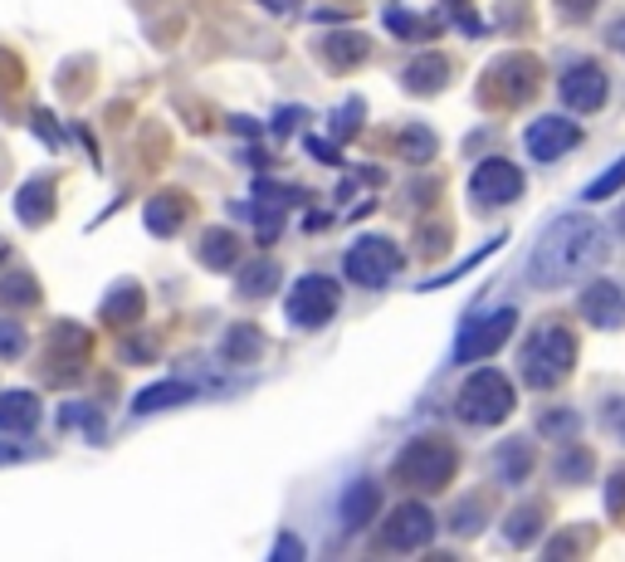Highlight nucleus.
<instances>
[{"label":"nucleus","mask_w":625,"mask_h":562,"mask_svg":"<svg viewBox=\"0 0 625 562\" xmlns=\"http://www.w3.org/2000/svg\"><path fill=\"white\" fill-rule=\"evenodd\" d=\"M592 450H586V445H572V440H562V455H558V465H552V470H558V479L562 485H586V475H592Z\"/></svg>","instance_id":"a211bd4d"},{"label":"nucleus","mask_w":625,"mask_h":562,"mask_svg":"<svg viewBox=\"0 0 625 562\" xmlns=\"http://www.w3.org/2000/svg\"><path fill=\"white\" fill-rule=\"evenodd\" d=\"M293 123H303V108H284L274 118V133H284V127H293Z\"/></svg>","instance_id":"c9c22d12"},{"label":"nucleus","mask_w":625,"mask_h":562,"mask_svg":"<svg viewBox=\"0 0 625 562\" xmlns=\"http://www.w3.org/2000/svg\"><path fill=\"white\" fill-rule=\"evenodd\" d=\"M226 353H230L235 362H244V357H254V353H259V333H254V327H250V323H240V327H235V333L226 337Z\"/></svg>","instance_id":"c756f323"},{"label":"nucleus","mask_w":625,"mask_h":562,"mask_svg":"<svg viewBox=\"0 0 625 562\" xmlns=\"http://www.w3.org/2000/svg\"><path fill=\"white\" fill-rule=\"evenodd\" d=\"M367 118V103L362 98H352V103H342V108L333 113V137H352L357 133V123Z\"/></svg>","instance_id":"c85d7f7f"},{"label":"nucleus","mask_w":625,"mask_h":562,"mask_svg":"<svg viewBox=\"0 0 625 562\" xmlns=\"http://www.w3.org/2000/svg\"><path fill=\"white\" fill-rule=\"evenodd\" d=\"M435 529H440V519L430 513V503L406 499V503H396L392 519L382 523L376 548H386V553H420V548H430Z\"/></svg>","instance_id":"423d86ee"},{"label":"nucleus","mask_w":625,"mask_h":562,"mask_svg":"<svg viewBox=\"0 0 625 562\" xmlns=\"http://www.w3.org/2000/svg\"><path fill=\"white\" fill-rule=\"evenodd\" d=\"M621 186H625V157H616L592 186H586V201H592V206H596V201H606V196H616Z\"/></svg>","instance_id":"b1692460"},{"label":"nucleus","mask_w":625,"mask_h":562,"mask_svg":"<svg viewBox=\"0 0 625 562\" xmlns=\"http://www.w3.org/2000/svg\"><path fill=\"white\" fill-rule=\"evenodd\" d=\"M342 274L357 289H382L400 274V250L386 236H362L352 240V250L342 254Z\"/></svg>","instance_id":"39448f33"},{"label":"nucleus","mask_w":625,"mask_h":562,"mask_svg":"<svg viewBox=\"0 0 625 562\" xmlns=\"http://www.w3.org/2000/svg\"><path fill=\"white\" fill-rule=\"evenodd\" d=\"M386 30L406 34V40H420V34H430L426 20H416V10H406V6H392V10H386Z\"/></svg>","instance_id":"bb28decb"},{"label":"nucleus","mask_w":625,"mask_h":562,"mask_svg":"<svg viewBox=\"0 0 625 562\" xmlns=\"http://www.w3.org/2000/svg\"><path fill=\"white\" fill-rule=\"evenodd\" d=\"M523 196V171L513 167L509 157H483L475 171H469V201L493 210V206H509Z\"/></svg>","instance_id":"1a4fd4ad"},{"label":"nucleus","mask_w":625,"mask_h":562,"mask_svg":"<svg viewBox=\"0 0 625 562\" xmlns=\"http://www.w3.org/2000/svg\"><path fill=\"white\" fill-rule=\"evenodd\" d=\"M576 426H582V416H576V412H548V416L538 420V430H542L548 440H572Z\"/></svg>","instance_id":"cd10ccee"},{"label":"nucleus","mask_w":625,"mask_h":562,"mask_svg":"<svg viewBox=\"0 0 625 562\" xmlns=\"http://www.w3.org/2000/svg\"><path fill=\"white\" fill-rule=\"evenodd\" d=\"M450 6H459V0H450Z\"/></svg>","instance_id":"58836bf2"},{"label":"nucleus","mask_w":625,"mask_h":562,"mask_svg":"<svg viewBox=\"0 0 625 562\" xmlns=\"http://www.w3.org/2000/svg\"><path fill=\"white\" fill-rule=\"evenodd\" d=\"M376 509H382V485H376V479H352V485L342 489V529L347 533L367 529L376 519Z\"/></svg>","instance_id":"4468645a"},{"label":"nucleus","mask_w":625,"mask_h":562,"mask_svg":"<svg viewBox=\"0 0 625 562\" xmlns=\"http://www.w3.org/2000/svg\"><path fill=\"white\" fill-rule=\"evenodd\" d=\"M479 523H483V499H465V503L455 509V519H450V533H455V538H475Z\"/></svg>","instance_id":"a878e982"},{"label":"nucleus","mask_w":625,"mask_h":562,"mask_svg":"<svg viewBox=\"0 0 625 562\" xmlns=\"http://www.w3.org/2000/svg\"><path fill=\"white\" fill-rule=\"evenodd\" d=\"M323 54H333V69L362 64V60H367V40L347 30V34H337V40H327V44H323Z\"/></svg>","instance_id":"412c9836"},{"label":"nucleus","mask_w":625,"mask_h":562,"mask_svg":"<svg viewBox=\"0 0 625 562\" xmlns=\"http://www.w3.org/2000/svg\"><path fill=\"white\" fill-rule=\"evenodd\" d=\"M533 89H538V64L528 60V54H509V60H499L483 74V103H523V98H533Z\"/></svg>","instance_id":"9d476101"},{"label":"nucleus","mask_w":625,"mask_h":562,"mask_svg":"<svg viewBox=\"0 0 625 562\" xmlns=\"http://www.w3.org/2000/svg\"><path fill=\"white\" fill-rule=\"evenodd\" d=\"M606 254H611V240H606V230H601V220L586 216V210H567V216H558L538 236L533 254H528V279H533L538 289L576 284V279H586L596 264H606Z\"/></svg>","instance_id":"f257e3e1"},{"label":"nucleus","mask_w":625,"mask_h":562,"mask_svg":"<svg viewBox=\"0 0 625 562\" xmlns=\"http://www.w3.org/2000/svg\"><path fill=\"white\" fill-rule=\"evenodd\" d=\"M606 44H611L616 54H625V20H616V25L606 30Z\"/></svg>","instance_id":"f704fd0d"},{"label":"nucleus","mask_w":625,"mask_h":562,"mask_svg":"<svg viewBox=\"0 0 625 562\" xmlns=\"http://www.w3.org/2000/svg\"><path fill=\"white\" fill-rule=\"evenodd\" d=\"M606 513H625V465L621 470H611V479H606Z\"/></svg>","instance_id":"2f4dec72"},{"label":"nucleus","mask_w":625,"mask_h":562,"mask_svg":"<svg viewBox=\"0 0 625 562\" xmlns=\"http://www.w3.org/2000/svg\"><path fill=\"white\" fill-rule=\"evenodd\" d=\"M576 309H582V319L601 327V333H616L625 323V289L611 284V279H592V284L576 294Z\"/></svg>","instance_id":"ddd939ff"},{"label":"nucleus","mask_w":625,"mask_h":562,"mask_svg":"<svg viewBox=\"0 0 625 562\" xmlns=\"http://www.w3.org/2000/svg\"><path fill=\"white\" fill-rule=\"evenodd\" d=\"M528 475H533V445L528 440H509L493 450V479L499 485H523Z\"/></svg>","instance_id":"dca6fc26"},{"label":"nucleus","mask_w":625,"mask_h":562,"mask_svg":"<svg viewBox=\"0 0 625 562\" xmlns=\"http://www.w3.org/2000/svg\"><path fill=\"white\" fill-rule=\"evenodd\" d=\"M601 426L616 440H625V396H606V402H601Z\"/></svg>","instance_id":"7c9ffc66"},{"label":"nucleus","mask_w":625,"mask_h":562,"mask_svg":"<svg viewBox=\"0 0 625 562\" xmlns=\"http://www.w3.org/2000/svg\"><path fill=\"white\" fill-rule=\"evenodd\" d=\"M435 147H440V143H435V133H430V127H420V123L400 133V157H406V162H430Z\"/></svg>","instance_id":"4be33fe9"},{"label":"nucleus","mask_w":625,"mask_h":562,"mask_svg":"<svg viewBox=\"0 0 625 562\" xmlns=\"http://www.w3.org/2000/svg\"><path fill=\"white\" fill-rule=\"evenodd\" d=\"M601 6V0H558V10H562V20H586L592 10Z\"/></svg>","instance_id":"473e14b6"},{"label":"nucleus","mask_w":625,"mask_h":562,"mask_svg":"<svg viewBox=\"0 0 625 562\" xmlns=\"http://www.w3.org/2000/svg\"><path fill=\"white\" fill-rule=\"evenodd\" d=\"M513 406H518V392L499 367L469 372V377L459 382V392H455V416L465 420V426H475V430L503 426V420L513 416Z\"/></svg>","instance_id":"7ed1b4c3"},{"label":"nucleus","mask_w":625,"mask_h":562,"mask_svg":"<svg viewBox=\"0 0 625 562\" xmlns=\"http://www.w3.org/2000/svg\"><path fill=\"white\" fill-rule=\"evenodd\" d=\"M606 93H611V79L601 64H572L567 74L558 79V98L567 103L572 113H596L601 103H606Z\"/></svg>","instance_id":"f8f14e48"},{"label":"nucleus","mask_w":625,"mask_h":562,"mask_svg":"<svg viewBox=\"0 0 625 562\" xmlns=\"http://www.w3.org/2000/svg\"><path fill=\"white\" fill-rule=\"evenodd\" d=\"M303 558V543H299V538H279V543H274V562H299Z\"/></svg>","instance_id":"72a5a7b5"},{"label":"nucleus","mask_w":625,"mask_h":562,"mask_svg":"<svg viewBox=\"0 0 625 562\" xmlns=\"http://www.w3.org/2000/svg\"><path fill=\"white\" fill-rule=\"evenodd\" d=\"M274 284H279V264H274V260H254V264L240 274V294H244V299H264Z\"/></svg>","instance_id":"aec40b11"},{"label":"nucleus","mask_w":625,"mask_h":562,"mask_svg":"<svg viewBox=\"0 0 625 562\" xmlns=\"http://www.w3.org/2000/svg\"><path fill=\"white\" fill-rule=\"evenodd\" d=\"M455 470H459V455H455V445L440 440V436H416V440H406V445H400V455H396V465H392L396 485L420 489V495H435V489H445V485L455 479Z\"/></svg>","instance_id":"20e7f679"},{"label":"nucleus","mask_w":625,"mask_h":562,"mask_svg":"<svg viewBox=\"0 0 625 562\" xmlns=\"http://www.w3.org/2000/svg\"><path fill=\"white\" fill-rule=\"evenodd\" d=\"M400 84H406V93H416V98H430V93H440L450 84V60L445 54H416L406 64V74H400Z\"/></svg>","instance_id":"2eb2a0df"},{"label":"nucleus","mask_w":625,"mask_h":562,"mask_svg":"<svg viewBox=\"0 0 625 562\" xmlns=\"http://www.w3.org/2000/svg\"><path fill=\"white\" fill-rule=\"evenodd\" d=\"M542 519H548V513H542V503H523V509H513L509 519H503V543H509V548H528L538 538Z\"/></svg>","instance_id":"f3484780"},{"label":"nucleus","mask_w":625,"mask_h":562,"mask_svg":"<svg viewBox=\"0 0 625 562\" xmlns=\"http://www.w3.org/2000/svg\"><path fill=\"white\" fill-rule=\"evenodd\" d=\"M499 244H503V240H489V244H483V250H475V254H469V260H459V264H450V269H445V274H440V279H426V284H420V289H426V294H430V289H445V284H455V279H459V274H469V269H475V264H483V260H489V254H493V250H499Z\"/></svg>","instance_id":"5701e85b"},{"label":"nucleus","mask_w":625,"mask_h":562,"mask_svg":"<svg viewBox=\"0 0 625 562\" xmlns=\"http://www.w3.org/2000/svg\"><path fill=\"white\" fill-rule=\"evenodd\" d=\"M186 396H191V386L186 382H157V386H147L143 396H137V406L133 412H167V406H176V402H186Z\"/></svg>","instance_id":"6ab92c4d"},{"label":"nucleus","mask_w":625,"mask_h":562,"mask_svg":"<svg viewBox=\"0 0 625 562\" xmlns=\"http://www.w3.org/2000/svg\"><path fill=\"white\" fill-rule=\"evenodd\" d=\"M264 6H269V10H274V15H289V10H293V6H299V0H264Z\"/></svg>","instance_id":"e433bc0d"},{"label":"nucleus","mask_w":625,"mask_h":562,"mask_svg":"<svg viewBox=\"0 0 625 562\" xmlns=\"http://www.w3.org/2000/svg\"><path fill=\"white\" fill-rule=\"evenodd\" d=\"M616 230H621V236H625V206H621V216H616Z\"/></svg>","instance_id":"4c0bfd02"},{"label":"nucleus","mask_w":625,"mask_h":562,"mask_svg":"<svg viewBox=\"0 0 625 562\" xmlns=\"http://www.w3.org/2000/svg\"><path fill=\"white\" fill-rule=\"evenodd\" d=\"M582 143V127L572 118H562V113H548V118H533L523 133V147L533 162H562L567 152Z\"/></svg>","instance_id":"9b49d317"},{"label":"nucleus","mask_w":625,"mask_h":562,"mask_svg":"<svg viewBox=\"0 0 625 562\" xmlns=\"http://www.w3.org/2000/svg\"><path fill=\"white\" fill-rule=\"evenodd\" d=\"M513 327H518V309H513V303H509V309L483 313V319H475V323H465V333H459V343H455V362L465 367V362L493 357L513 337Z\"/></svg>","instance_id":"6e6552de"},{"label":"nucleus","mask_w":625,"mask_h":562,"mask_svg":"<svg viewBox=\"0 0 625 562\" xmlns=\"http://www.w3.org/2000/svg\"><path fill=\"white\" fill-rule=\"evenodd\" d=\"M235 250H240V244H235L230 230H216V236H206V264H210V269H230V264H235Z\"/></svg>","instance_id":"393cba45"},{"label":"nucleus","mask_w":625,"mask_h":562,"mask_svg":"<svg viewBox=\"0 0 625 562\" xmlns=\"http://www.w3.org/2000/svg\"><path fill=\"white\" fill-rule=\"evenodd\" d=\"M572 367H576V337L562 323H538L533 333H528L523 353H518V372H523V382L533 386V392L562 386L572 377Z\"/></svg>","instance_id":"f03ea898"},{"label":"nucleus","mask_w":625,"mask_h":562,"mask_svg":"<svg viewBox=\"0 0 625 562\" xmlns=\"http://www.w3.org/2000/svg\"><path fill=\"white\" fill-rule=\"evenodd\" d=\"M337 303H342V289L333 284V279H327V274H303L299 284L289 289L284 313H289V323H293V327H303V333H313V327L333 323Z\"/></svg>","instance_id":"0eeeda50"}]
</instances>
